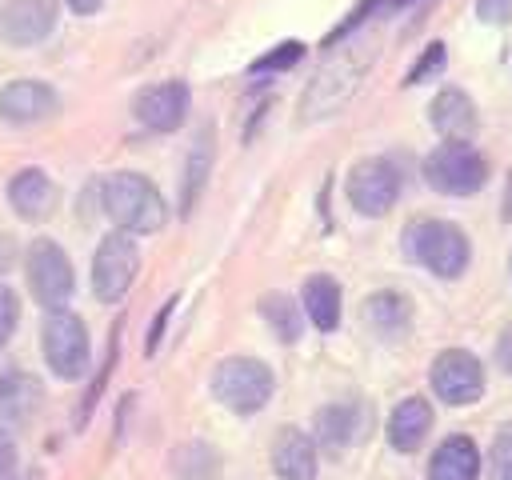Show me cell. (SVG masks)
<instances>
[{
	"label": "cell",
	"mask_w": 512,
	"mask_h": 480,
	"mask_svg": "<svg viewBox=\"0 0 512 480\" xmlns=\"http://www.w3.org/2000/svg\"><path fill=\"white\" fill-rule=\"evenodd\" d=\"M100 204L112 216L116 228L144 236V232H160L168 220V204L160 196V188L140 176V172H112L100 184Z\"/></svg>",
	"instance_id": "1"
},
{
	"label": "cell",
	"mask_w": 512,
	"mask_h": 480,
	"mask_svg": "<svg viewBox=\"0 0 512 480\" xmlns=\"http://www.w3.org/2000/svg\"><path fill=\"white\" fill-rule=\"evenodd\" d=\"M404 252H408L416 264H424L428 272L452 280V276H460V272L468 268L472 244H468V236H464L456 224H448V220H412V224L404 228Z\"/></svg>",
	"instance_id": "2"
},
{
	"label": "cell",
	"mask_w": 512,
	"mask_h": 480,
	"mask_svg": "<svg viewBox=\"0 0 512 480\" xmlns=\"http://www.w3.org/2000/svg\"><path fill=\"white\" fill-rule=\"evenodd\" d=\"M272 368L256 356H228L212 368V396L236 412V416H252L272 400Z\"/></svg>",
	"instance_id": "3"
},
{
	"label": "cell",
	"mask_w": 512,
	"mask_h": 480,
	"mask_svg": "<svg viewBox=\"0 0 512 480\" xmlns=\"http://www.w3.org/2000/svg\"><path fill=\"white\" fill-rule=\"evenodd\" d=\"M424 180L444 196H472L488 180V160L468 140H444L424 156Z\"/></svg>",
	"instance_id": "4"
},
{
	"label": "cell",
	"mask_w": 512,
	"mask_h": 480,
	"mask_svg": "<svg viewBox=\"0 0 512 480\" xmlns=\"http://www.w3.org/2000/svg\"><path fill=\"white\" fill-rule=\"evenodd\" d=\"M40 348H44V364L60 380H80L88 372V356H92L84 316H76L68 308H52L40 328Z\"/></svg>",
	"instance_id": "5"
},
{
	"label": "cell",
	"mask_w": 512,
	"mask_h": 480,
	"mask_svg": "<svg viewBox=\"0 0 512 480\" xmlns=\"http://www.w3.org/2000/svg\"><path fill=\"white\" fill-rule=\"evenodd\" d=\"M24 276H28V288L36 296V304H44L48 312L52 308H64L72 300V292H76L72 260L48 236H40V240L28 244V252H24Z\"/></svg>",
	"instance_id": "6"
},
{
	"label": "cell",
	"mask_w": 512,
	"mask_h": 480,
	"mask_svg": "<svg viewBox=\"0 0 512 480\" xmlns=\"http://www.w3.org/2000/svg\"><path fill=\"white\" fill-rule=\"evenodd\" d=\"M136 268H140V248H136L132 232H124V228L108 232L96 244V256H92V292H96V300L100 304L124 300V292L136 280Z\"/></svg>",
	"instance_id": "7"
},
{
	"label": "cell",
	"mask_w": 512,
	"mask_h": 480,
	"mask_svg": "<svg viewBox=\"0 0 512 480\" xmlns=\"http://www.w3.org/2000/svg\"><path fill=\"white\" fill-rule=\"evenodd\" d=\"M364 72V56L360 52H340L332 60H324V68L312 76L304 104H300V120H324L332 112H340L352 96V88L360 84Z\"/></svg>",
	"instance_id": "8"
},
{
	"label": "cell",
	"mask_w": 512,
	"mask_h": 480,
	"mask_svg": "<svg viewBox=\"0 0 512 480\" xmlns=\"http://www.w3.org/2000/svg\"><path fill=\"white\" fill-rule=\"evenodd\" d=\"M344 192H348V204L360 216H384L400 196V172H396L392 160H380V156L360 160V164H352Z\"/></svg>",
	"instance_id": "9"
},
{
	"label": "cell",
	"mask_w": 512,
	"mask_h": 480,
	"mask_svg": "<svg viewBox=\"0 0 512 480\" xmlns=\"http://www.w3.org/2000/svg\"><path fill=\"white\" fill-rule=\"evenodd\" d=\"M428 380H432V392H436L444 404H452V408L476 404V400L484 396V368H480V360H476L472 352H464V348L440 352V356L432 360Z\"/></svg>",
	"instance_id": "10"
},
{
	"label": "cell",
	"mask_w": 512,
	"mask_h": 480,
	"mask_svg": "<svg viewBox=\"0 0 512 480\" xmlns=\"http://www.w3.org/2000/svg\"><path fill=\"white\" fill-rule=\"evenodd\" d=\"M56 0H4L0 4V40L12 48L44 44L56 28Z\"/></svg>",
	"instance_id": "11"
},
{
	"label": "cell",
	"mask_w": 512,
	"mask_h": 480,
	"mask_svg": "<svg viewBox=\"0 0 512 480\" xmlns=\"http://www.w3.org/2000/svg\"><path fill=\"white\" fill-rule=\"evenodd\" d=\"M132 116L152 132H172L188 116V84L184 80H160L132 96Z\"/></svg>",
	"instance_id": "12"
},
{
	"label": "cell",
	"mask_w": 512,
	"mask_h": 480,
	"mask_svg": "<svg viewBox=\"0 0 512 480\" xmlns=\"http://www.w3.org/2000/svg\"><path fill=\"white\" fill-rule=\"evenodd\" d=\"M56 108H60L56 88L44 84V80H8L0 88V120L4 124L28 128V124H40V120L56 116Z\"/></svg>",
	"instance_id": "13"
},
{
	"label": "cell",
	"mask_w": 512,
	"mask_h": 480,
	"mask_svg": "<svg viewBox=\"0 0 512 480\" xmlns=\"http://www.w3.org/2000/svg\"><path fill=\"white\" fill-rule=\"evenodd\" d=\"M44 388L28 372H4L0 376V432H24L32 416L40 412Z\"/></svg>",
	"instance_id": "14"
},
{
	"label": "cell",
	"mask_w": 512,
	"mask_h": 480,
	"mask_svg": "<svg viewBox=\"0 0 512 480\" xmlns=\"http://www.w3.org/2000/svg\"><path fill=\"white\" fill-rule=\"evenodd\" d=\"M272 472L280 480H316V440L300 428H280L272 436Z\"/></svg>",
	"instance_id": "15"
},
{
	"label": "cell",
	"mask_w": 512,
	"mask_h": 480,
	"mask_svg": "<svg viewBox=\"0 0 512 480\" xmlns=\"http://www.w3.org/2000/svg\"><path fill=\"white\" fill-rule=\"evenodd\" d=\"M8 204L20 220H44L52 216L56 208V184L40 172V168H20L12 180H8Z\"/></svg>",
	"instance_id": "16"
},
{
	"label": "cell",
	"mask_w": 512,
	"mask_h": 480,
	"mask_svg": "<svg viewBox=\"0 0 512 480\" xmlns=\"http://www.w3.org/2000/svg\"><path fill=\"white\" fill-rule=\"evenodd\" d=\"M428 120H432V128L444 132L448 140H468V136L476 132V124H480L472 96L460 92V88H440V92L432 96Z\"/></svg>",
	"instance_id": "17"
},
{
	"label": "cell",
	"mask_w": 512,
	"mask_h": 480,
	"mask_svg": "<svg viewBox=\"0 0 512 480\" xmlns=\"http://www.w3.org/2000/svg\"><path fill=\"white\" fill-rule=\"evenodd\" d=\"M432 428V404L424 396H404L388 416V444L396 452H416Z\"/></svg>",
	"instance_id": "18"
},
{
	"label": "cell",
	"mask_w": 512,
	"mask_h": 480,
	"mask_svg": "<svg viewBox=\"0 0 512 480\" xmlns=\"http://www.w3.org/2000/svg\"><path fill=\"white\" fill-rule=\"evenodd\" d=\"M428 480H480V448L472 436H448L432 452Z\"/></svg>",
	"instance_id": "19"
},
{
	"label": "cell",
	"mask_w": 512,
	"mask_h": 480,
	"mask_svg": "<svg viewBox=\"0 0 512 480\" xmlns=\"http://www.w3.org/2000/svg\"><path fill=\"white\" fill-rule=\"evenodd\" d=\"M364 320H368V328L376 332V336H384V340H392V336H404L408 332V324H412V304H408V296L404 292H376V296H368L364 300Z\"/></svg>",
	"instance_id": "20"
},
{
	"label": "cell",
	"mask_w": 512,
	"mask_h": 480,
	"mask_svg": "<svg viewBox=\"0 0 512 480\" xmlns=\"http://www.w3.org/2000/svg\"><path fill=\"white\" fill-rule=\"evenodd\" d=\"M300 296H304L308 320H312L320 332H332V328L340 324V284H336L332 276H324V272L308 276L304 288H300Z\"/></svg>",
	"instance_id": "21"
},
{
	"label": "cell",
	"mask_w": 512,
	"mask_h": 480,
	"mask_svg": "<svg viewBox=\"0 0 512 480\" xmlns=\"http://www.w3.org/2000/svg\"><path fill=\"white\" fill-rule=\"evenodd\" d=\"M360 428V412L352 404H328L316 412V448L340 456Z\"/></svg>",
	"instance_id": "22"
},
{
	"label": "cell",
	"mask_w": 512,
	"mask_h": 480,
	"mask_svg": "<svg viewBox=\"0 0 512 480\" xmlns=\"http://www.w3.org/2000/svg\"><path fill=\"white\" fill-rule=\"evenodd\" d=\"M260 316L268 320V328H272L276 340H284V344H296L300 340V312H296L292 296H284V292L260 296Z\"/></svg>",
	"instance_id": "23"
},
{
	"label": "cell",
	"mask_w": 512,
	"mask_h": 480,
	"mask_svg": "<svg viewBox=\"0 0 512 480\" xmlns=\"http://www.w3.org/2000/svg\"><path fill=\"white\" fill-rule=\"evenodd\" d=\"M216 468H220V460H216V452L208 444H184L176 452V472L184 480H212Z\"/></svg>",
	"instance_id": "24"
},
{
	"label": "cell",
	"mask_w": 512,
	"mask_h": 480,
	"mask_svg": "<svg viewBox=\"0 0 512 480\" xmlns=\"http://www.w3.org/2000/svg\"><path fill=\"white\" fill-rule=\"evenodd\" d=\"M208 160H212V136H204V140H196V148H192V156H188V180H184V212L192 208V200H196V192L204 188V176H208Z\"/></svg>",
	"instance_id": "25"
},
{
	"label": "cell",
	"mask_w": 512,
	"mask_h": 480,
	"mask_svg": "<svg viewBox=\"0 0 512 480\" xmlns=\"http://www.w3.org/2000/svg\"><path fill=\"white\" fill-rule=\"evenodd\" d=\"M300 56H304V44H300V40H284V44H276L272 52H264V56L252 64V72H284V68H292Z\"/></svg>",
	"instance_id": "26"
},
{
	"label": "cell",
	"mask_w": 512,
	"mask_h": 480,
	"mask_svg": "<svg viewBox=\"0 0 512 480\" xmlns=\"http://www.w3.org/2000/svg\"><path fill=\"white\" fill-rule=\"evenodd\" d=\"M488 468H492V480H512V424L496 432L492 452H488Z\"/></svg>",
	"instance_id": "27"
},
{
	"label": "cell",
	"mask_w": 512,
	"mask_h": 480,
	"mask_svg": "<svg viewBox=\"0 0 512 480\" xmlns=\"http://www.w3.org/2000/svg\"><path fill=\"white\" fill-rule=\"evenodd\" d=\"M16 324H20V296L8 284H0V348L12 340Z\"/></svg>",
	"instance_id": "28"
},
{
	"label": "cell",
	"mask_w": 512,
	"mask_h": 480,
	"mask_svg": "<svg viewBox=\"0 0 512 480\" xmlns=\"http://www.w3.org/2000/svg\"><path fill=\"white\" fill-rule=\"evenodd\" d=\"M444 68V44L440 40H432L428 48H424V56L416 60V68L408 72V84H420V80H428V76H436Z\"/></svg>",
	"instance_id": "29"
},
{
	"label": "cell",
	"mask_w": 512,
	"mask_h": 480,
	"mask_svg": "<svg viewBox=\"0 0 512 480\" xmlns=\"http://www.w3.org/2000/svg\"><path fill=\"white\" fill-rule=\"evenodd\" d=\"M476 16L484 24H508L512 20V0H476Z\"/></svg>",
	"instance_id": "30"
},
{
	"label": "cell",
	"mask_w": 512,
	"mask_h": 480,
	"mask_svg": "<svg viewBox=\"0 0 512 480\" xmlns=\"http://www.w3.org/2000/svg\"><path fill=\"white\" fill-rule=\"evenodd\" d=\"M12 472H16V448L8 432H0V480H12Z\"/></svg>",
	"instance_id": "31"
},
{
	"label": "cell",
	"mask_w": 512,
	"mask_h": 480,
	"mask_svg": "<svg viewBox=\"0 0 512 480\" xmlns=\"http://www.w3.org/2000/svg\"><path fill=\"white\" fill-rule=\"evenodd\" d=\"M172 304H176V300H168V304H164V308L156 312V324H152V336L144 340V352H148V356H152V352H156V344H160V332H164V324H168V316H172Z\"/></svg>",
	"instance_id": "32"
},
{
	"label": "cell",
	"mask_w": 512,
	"mask_h": 480,
	"mask_svg": "<svg viewBox=\"0 0 512 480\" xmlns=\"http://www.w3.org/2000/svg\"><path fill=\"white\" fill-rule=\"evenodd\" d=\"M12 264H16V240H12L8 232H0V284H4V276L12 272Z\"/></svg>",
	"instance_id": "33"
},
{
	"label": "cell",
	"mask_w": 512,
	"mask_h": 480,
	"mask_svg": "<svg viewBox=\"0 0 512 480\" xmlns=\"http://www.w3.org/2000/svg\"><path fill=\"white\" fill-rule=\"evenodd\" d=\"M496 360H500V368L512 376V328H504V336H500V344H496Z\"/></svg>",
	"instance_id": "34"
},
{
	"label": "cell",
	"mask_w": 512,
	"mask_h": 480,
	"mask_svg": "<svg viewBox=\"0 0 512 480\" xmlns=\"http://www.w3.org/2000/svg\"><path fill=\"white\" fill-rule=\"evenodd\" d=\"M64 4H68L76 16H92V12H100V8H104V0H64Z\"/></svg>",
	"instance_id": "35"
},
{
	"label": "cell",
	"mask_w": 512,
	"mask_h": 480,
	"mask_svg": "<svg viewBox=\"0 0 512 480\" xmlns=\"http://www.w3.org/2000/svg\"><path fill=\"white\" fill-rule=\"evenodd\" d=\"M504 216H512V176H508V208H504Z\"/></svg>",
	"instance_id": "36"
}]
</instances>
